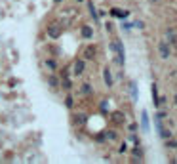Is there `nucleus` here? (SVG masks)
<instances>
[{
	"instance_id": "nucleus-10",
	"label": "nucleus",
	"mask_w": 177,
	"mask_h": 164,
	"mask_svg": "<svg viewBox=\"0 0 177 164\" xmlns=\"http://www.w3.org/2000/svg\"><path fill=\"white\" fill-rule=\"evenodd\" d=\"M112 120H114L116 124H120V122H124V114H122L120 111H116V113H112Z\"/></svg>"
},
{
	"instance_id": "nucleus-19",
	"label": "nucleus",
	"mask_w": 177,
	"mask_h": 164,
	"mask_svg": "<svg viewBox=\"0 0 177 164\" xmlns=\"http://www.w3.org/2000/svg\"><path fill=\"white\" fill-rule=\"evenodd\" d=\"M70 86H72V84H70V80H69V78H65V80H63V88H65V90H70Z\"/></svg>"
},
{
	"instance_id": "nucleus-11",
	"label": "nucleus",
	"mask_w": 177,
	"mask_h": 164,
	"mask_svg": "<svg viewBox=\"0 0 177 164\" xmlns=\"http://www.w3.org/2000/svg\"><path fill=\"white\" fill-rule=\"evenodd\" d=\"M46 67L49 69V71H55V69H57V63H55L54 59H46Z\"/></svg>"
},
{
	"instance_id": "nucleus-23",
	"label": "nucleus",
	"mask_w": 177,
	"mask_h": 164,
	"mask_svg": "<svg viewBox=\"0 0 177 164\" xmlns=\"http://www.w3.org/2000/svg\"><path fill=\"white\" fill-rule=\"evenodd\" d=\"M65 103H67V107H72V103H74V101H72V98H70V96H69V98H67V101H65Z\"/></svg>"
},
{
	"instance_id": "nucleus-13",
	"label": "nucleus",
	"mask_w": 177,
	"mask_h": 164,
	"mask_svg": "<svg viewBox=\"0 0 177 164\" xmlns=\"http://www.w3.org/2000/svg\"><path fill=\"white\" fill-rule=\"evenodd\" d=\"M48 84L52 86V88H57V86H59V80H57V77H49V78H48Z\"/></svg>"
},
{
	"instance_id": "nucleus-21",
	"label": "nucleus",
	"mask_w": 177,
	"mask_h": 164,
	"mask_svg": "<svg viewBox=\"0 0 177 164\" xmlns=\"http://www.w3.org/2000/svg\"><path fill=\"white\" fill-rule=\"evenodd\" d=\"M107 139H116V134L114 132H107Z\"/></svg>"
},
{
	"instance_id": "nucleus-5",
	"label": "nucleus",
	"mask_w": 177,
	"mask_h": 164,
	"mask_svg": "<svg viewBox=\"0 0 177 164\" xmlns=\"http://www.w3.org/2000/svg\"><path fill=\"white\" fill-rule=\"evenodd\" d=\"M141 130H143V132L148 130V114H147V111L141 113Z\"/></svg>"
},
{
	"instance_id": "nucleus-2",
	"label": "nucleus",
	"mask_w": 177,
	"mask_h": 164,
	"mask_svg": "<svg viewBox=\"0 0 177 164\" xmlns=\"http://www.w3.org/2000/svg\"><path fill=\"white\" fill-rule=\"evenodd\" d=\"M111 48L118 52V61H120V65H122V63H124V46H122V42H112Z\"/></svg>"
},
{
	"instance_id": "nucleus-26",
	"label": "nucleus",
	"mask_w": 177,
	"mask_h": 164,
	"mask_svg": "<svg viewBox=\"0 0 177 164\" xmlns=\"http://www.w3.org/2000/svg\"><path fill=\"white\" fill-rule=\"evenodd\" d=\"M150 2H154V4H156V2H160V0H150Z\"/></svg>"
},
{
	"instance_id": "nucleus-14",
	"label": "nucleus",
	"mask_w": 177,
	"mask_h": 164,
	"mask_svg": "<svg viewBox=\"0 0 177 164\" xmlns=\"http://www.w3.org/2000/svg\"><path fill=\"white\" fill-rule=\"evenodd\" d=\"M111 13L114 17H126V15H128V12H120V10H111Z\"/></svg>"
},
{
	"instance_id": "nucleus-4",
	"label": "nucleus",
	"mask_w": 177,
	"mask_h": 164,
	"mask_svg": "<svg viewBox=\"0 0 177 164\" xmlns=\"http://www.w3.org/2000/svg\"><path fill=\"white\" fill-rule=\"evenodd\" d=\"M84 67H86L84 59H78L76 63H74V75H82L84 73Z\"/></svg>"
},
{
	"instance_id": "nucleus-1",
	"label": "nucleus",
	"mask_w": 177,
	"mask_h": 164,
	"mask_svg": "<svg viewBox=\"0 0 177 164\" xmlns=\"http://www.w3.org/2000/svg\"><path fill=\"white\" fill-rule=\"evenodd\" d=\"M48 36L49 38H59L61 36V25L59 23H49L48 25Z\"/></svg>"
},
{
	"instance_id": "nucleus-8",
	"label": "nucleus",
	"mask_w": 177,
	"mask_h": 164,
	"mask_svg": "<svg viewBox=\"0 0 177 164\" xmlns=\"http://www.w3.org/2000/svg\"><path fill=\"white\" fill-rule=\"evenodd\" d=\"M84 56H86V59H93L95 57V46H88L86 52H84Z\"/></svg>"
},
{
	"instance_id": "nucleus-16",
	"label": "nucleus",
	"mask_w": 177,
	"mask_h": 164,
	"mask_svg": "<svg viewBox=\"0 0 177 164\" xmlns=\"http://www.w3.org/2000/svg\"><path fill=\"white\" fill-rule=\"evenodd\" d=\"M74 122H76V124H84L86 122V116L84 114H76V116H74Z\"/></svg>"
},
{
	"instance_id": "nucleus-17",
	"label": "nucleus",
	"mask_w": 177,
	"mask_h": 164,
	"mask_svg": "<svg viewBox=\"0 0 177 164\" xmlns=\"http://www.w3.org/2000/svg\"><path fill=\"white\" fill-rule=\"evenodd\" d=\"M82 93H86V96H88V93H91V86H90L88 82H86V84L82 86Z\"/></svg>"
},
{
	"instance_id": "nucleus-25",
	"label": "nucleus",
	"mask_w": 177,
	"mask_h": 164,
	"mask_svg": "<svg viewBox=\"0 0 177 164\" xmlns=\"http://www.w3.org/2000/svg\"><path fill=\"white\" fill-rule=\"evenodd\" d=\"M173 103H175V105H177V93H175V98H173Z\"/></svg>"
},
{
	"instance_id": "nucleus-7",
	"label": "nucleus",
	"mask_w": 177,
	"mask_h": 164,
	"mask_svg": "<svg viewBox=\"0 0 177 164\" xmlns=\"http://www.w3.org/2000/svg\"><path fill=\"white\" fill-rule=\"evenodd\" d=\"M158 135H160L162 139H169V137H171V132L166 130V128H162V126H158Z\"/></svg>"
},
{
	"instance_id": "nucleus-15",
	"label": "nucleus",
	"mask_w": 177,
	"mask_h": 164,
	"mask_svg": "<svg viewBox=\"0 0 177 164\" xmlns=\"http://www.w3.org/2000/svg\"><path fill=\"white\" fill-rule=\"evenodd\" d=\"M88 8H90V13L93 15V19L99 21V15H97V12H95V6H93V4H88Z\"/></svg>"
},
{
	"instance_id": "nucleus-24",
	"label": "nucleus",
	"mask_w": 177,
	"mask_h": 164,
	"mask_svg": "<svg viewBox=\"0 0 177 164\" xmlns=\"http://www.w3.org/2000/svg\"><path fill=\"white\" fill-rule=\"evenodd\" d=\"M105 139H107V135H103V134L97 135V141H105Z\"/></svg>"
},
{
	"instance_id": "nucleus-3",
	"label": "nucleus",
	"mask_w": 177,
	"mask_h": 164,
	"mask_svg": "<svg viewBox=\"0 0 177 164\" xmlns=\"http://www.w3.org/2000/svg\"><path fill=\"white\" fill-rule=\"evenodd\" d=\"M158 52H160V57L162 59H168L169 57V44L168 42H160L158 44Z\"/></svg>"
},
{
	"instance_id": "nucleus-18",
	"label": "nucleus",
	"mask_w": 177,
	"mask_h": 164,
	"mask_svg": "<svg viewBox=\"0 0 177 164\" xmlns=\"http://www.w3.org/2000/svg\"><path fill=\"white\" fill-rule=\"evenodd\" d=\"M169 149H177V141H171V139H168V143H166Z\"/></svg>"
},
{
	"instance_id": "nucleus-22",
	"label": "nucleus",
	"mask_w": 177,
	"mask_h": 164,
	"mask_svg": "<svg viewBox=\"0 0 177 164\" xmlns=\"http://www.w3.org/2000/svg\"><path fill=\"white\" fill-rule=\"evenodd\" d=\"M133 155H135L137 158H141V156H143V153H141V149H133Z\"/></svg>"
},
{
	"instance_id": "nucleus-12",
	"label": "nucleus",
	"mask_w": 177,
	"mask_h": 164,
	"mask_svg": "<svg viewBox=\"0 0 177 164\" xmlns=\"http://www.w3.org/2000/svg\"><path fill=\"white\" fill-rule=\"evenodd\" d=\"M153 98H154V105H160V98H158V92H156V84H153Z\"/></svg>"
},
{
	"instance_id": "nucleus-9",
	"label": "nucleus",
	"mask_w": 177,
	"mask_h": 164,
	"mask_svg": "<svg viewBox=\"0 0 177 164\" xmlns=\"http://www.w3.org/2000/svg\"><path fill=\"white\" fill-rule=\"evenodd\" d=\"M82 36H84V38H91V36H93V29L88 27V25H84V27H82Z\"/></svg>"
},
{
	"instance_id": "nucleus-20",
	"label": "nucleus",
	"mask_w": 177,
	"mask_h": 164,
	"mask_svg": "<svg viewBox=\"0 0 177 164\" xmlns=\"http://www.w3.org/2000/svg\"><path fill=\"white\" fill-rule=\"evenodd\" d=\"M171 46L177 50V34H173V36H171Z\"/></svg>"
},
{
	"instance_id": "nucleus-6",
	"label": "nucleus",
	"mask_w": 177,
	"mask_h": 164,
	"mask_svg": "<svg viewBox=\"0 0 177 164\" xmlns=\"http://www.w3.org/2000/svg\"><path fill=\"white\" fill-rule=\"evenodd\" d=\"M103 78H105V84L111 88V86H112V75H111L109 69H105V71H103Z\"/></svg>"
}]
</instances>
